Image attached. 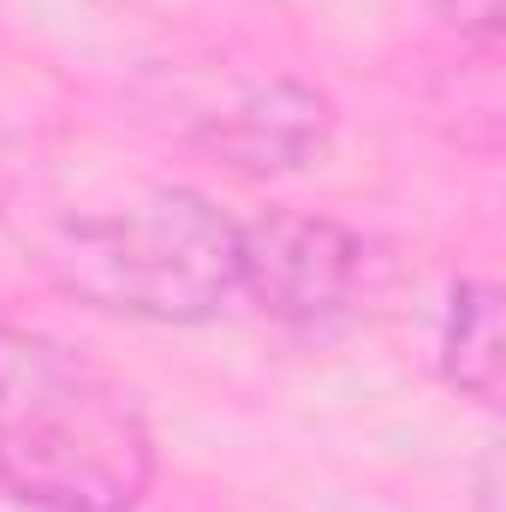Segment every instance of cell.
<instances>
[{
    "label": "cell",
    "mask_w": 506,
    "mask_h": 512,
    "mask_svg": "<svg viewBox=\"0 0 506 512\" xmlns=\"http://www.w3.org/2000/svg\"><path fill=\"white\" fill-rule=\"evenodd\" d=\"M364 286V239L310 209H262L239 221V298L286 328H322Z\"/></svg>",
    "instance_id": "cell-3"
},
{
    "label": "cell",
    "mask_w": 506,
    "mask_h": 512,
    "mask_svg": "<svg viewBox=\"0 0 506 512\" xmlns=\"http://www.w3.org/2000/svg\"><path fill=\"white\" fill-rule=\"evenodd\" d=\"M334 137V102L310 84L274 78L245 90L227 114H215V126L203 131V143L239 167V173H298L310 167Z\"/></svg>",
    "instance_id": "cell-4"
},
{
    "label": "cell",
    "mask_w": 506,
    "mask_h": 512,
    "mask_svg": "<svg viewBox=\"0 0 506 512\" xmlns=\"http://www.w3.org/2000/svg\"><path fill=\"white\" fill-rule=\"evenodd\" d=\"M441 376L477 405L501 399V292L489 280H459L441 310Z\"/></svg>",
    "instance_id": "cell-5"
},
{
    "label": "cell",
    "mask_w": 506,
    "mask_h": 512,
    "mask_svg": "<svg viewBox=\"0 0 506 512\" xmlns=\"http://www.w3.org/2000/svg\"><path fill=\"white\" fill-rule=\"evenodd\" d=\"M155 429L120 376L78 346L0 322V495L30 512H137Z\"/></svg>",
    "instance_id": "cell-1"
},
{
    "label": "cell",
    "mask_w": 506,
    "mask_h": 512,
    "mask_svg": "<svg viewBox=\"0 0 506 512\" xmlns=\"http://www.w3.org/2000/svg\"><path fill=\"white\" fill-rule=\"evenodd\" d=\"M42 262L66 298L102 316L191 328L239 298V221L191 185H155L131 203L72 215Z\"/></svg>",
    "instance_id": "cell-2"
}]
</instances>
